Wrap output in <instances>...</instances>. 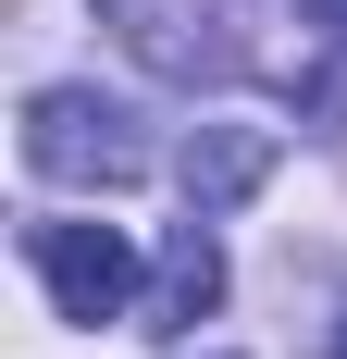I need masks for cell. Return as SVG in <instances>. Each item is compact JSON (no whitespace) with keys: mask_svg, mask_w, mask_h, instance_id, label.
<instances>
[{"mask_svg":"<svg viewBox=\"0 0 347 359\" xmlns=\"http://www.w3.org/2000/svg\"><path fill=\"white\" fill-rule=\"evenodd\" d=\"M25 174H50V186H137L149 137H137V111L100 100V87H37L25 100Z\"/></svg>","mask_w":347,"mask_h":359,"instance_id":"1","label":"cell"},{"mask_svg":"<svg viewBox=\"0 0 347 359\" xmlns=\"http://www.w3.org/2000/svg\"><path fill=\"white\" fill-rule=\"evenodd\" d=\"M112 37L137 50L162 87H223L248 74V0H100Z\"/></svg>","mask_w":347,"mask_h":359,"instance_id":"2","label":"cell"},{"mask_svg":"<svg viewBox=\"0 0 347 359\" xmlns=\"http://www.w3.org/2000/svg\"><path fill=\"white\" fill-rule=\"evenodd\" d=\"M25 260H37V285H50V310L63 323H137V248L112 236V223H25Z\"/></svg>","mask_w":347,"mask_h":359,"instance_id":"3","label":"cell"},{"mask_svg":"<svg viewBox=\"0 0 347 359\" xmlns=\"http://www.w3.org/2000/svg\"><path fill=\"white\" fill-rule=\"evenodd\" d=\"M211 310H223V236H211L199 211L162 236V260H149V297H137V334H199Z\"/></svg>","mask_w":347,"mask_h":359,"instance_id":"4","label":"cell"},{"mask_svg":"<svg viewBox=\"0 0 347 359\" xmlns=\"http://www.w3.org/2000/svg\"><path fill=\"white\" fill-rule=\"evenodd\" d=\"M261 174H273V137H261V124H199V137H186V211L199 223H223Z\"/></svg>","mask_w":347,"mask_h":359,"instance_id":"5","label":"cell"},{"mask_svg":"<svg viewBox=\"0 0 347 359\" xmlns=\"http://www.w3.org/2000/svg\"><path fill=\"white\" fill-rule=\"evenodd\" d=\"M310 111H335V124H347V62H335V74H310Z\"/></svg>","mask_w":347,"mask_h":359,"instance_id":"6","label":"cell"},{"mask_svg":"<svg viewBox=\"0 0 347 359\" xmlns=\"http://www.w3.org/2000/svg\"><path fill=\"white\" fill-rule=\"evenodd\" d=\"M298 13H310V25H322V37H347V0H298Z\"/></svg>","mask_w":347,"mask_h":359,"instance_id":"7","label":"cell"},{"mask_svg":"<svg viewBox=\"0 0 347 359\" xmlns=\"http://www.w3.org/2000/svg\"><path fill=\"white\" fill-rule=\"evenodd\" d=\"M335 359H347V323H335Z\"/></svg>","mask_w":347,"mask_h":359,"instance_id":"8","label":"cell"}]
</instances>
